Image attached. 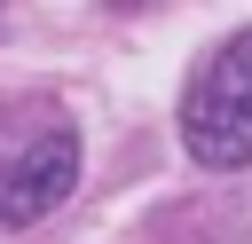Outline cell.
Returning <instances> with one entry per match:
<instances>
[{
    "mask_svg": "<svg viewBox=\"0 0 252 244\" xmlns=\"http://www.w3.org/2000/svg\"><path fill=\"white\" fill-rule=\"evenodd\" d=\"M79 181V126L47 94H0V228L47 220Z\"/></svg>",
    "mask_w": 252,
    "mask_h": 244,
    "instance_id": "1",
    "label": "cell"
},
{
    "mask_svg": "<svg viewBox=\"0 0 252 244\" xmlns=\"http://www.w3.org/2000/svg\"><path fill=\"white\" fill-rule=\"evenodd\" d=\"M181 142L213 173L252 165V31H236L228 47H213L205 71L189 79V94H181Z\"/></svg>",
    "mask_w": 252,
    "mask_h": 244,
    "instance_id": "2",
    "label": "cell"
}]
</instances>
